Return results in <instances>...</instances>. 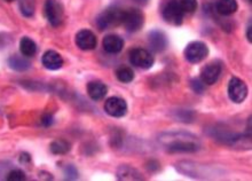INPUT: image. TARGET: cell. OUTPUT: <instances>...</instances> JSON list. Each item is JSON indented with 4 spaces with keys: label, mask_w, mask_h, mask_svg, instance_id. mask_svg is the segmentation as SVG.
I'll return each instance as SVG.
<instances>
[{
    "label": "cell",
    "mask_w": 252,
    "mask_h": 181,
    "mask_svg": "<svg viewBox=\"0 0 252 181\" xmlns=\"http://www.w3.org/2000/svg\"><path fill=\"white\" fill-rule=\"evenodd\" d=\"M76 45L82 51L94 50L97 45L95 34H94L91 30H80L79 32L76 34Z\"/></svg>",
    "instance_id": "obj_13"
},
{
    "label": "cell",
    "mask_w": 252,
    "mask_h": 181,
    "mask_svg": "<svg viewBox=\"0 0 252 181\" xmlns=\"http://www.w3.org/2000/svg\"><path fill=\"white\" fill-rule=\"evenodd\" d=\"M124 15V9L120 8L118 6H113L103 10L102 13L97 16L96 26L100 30L113 29L115 27H118L122 24Z\"/></svg>",
    "instance_id": "obj_2"
},
{
    "label": "cell",
    "mask_w": 252,
    "mask_h": 181,
    "mask_svg": "<svg viewBox=\"0 0 252 181\" xmlns=\"http://www.w3.org/2000/svg\"><path fill=\"white\" fill-rule=\"evenodd\" d=\"M6 179L8 181H23L26 180V173L21 170H13L7 175Z\"/></svg>",
    "instance_id": "obj_27"
},
{
    "label": "cell",
    "mask_w": 252,
    "mask_h": 181,
    "mask_svg": "<svg viewBox=\"0 0 252 181\" xmlns=\"http://www.w3.org/2000/svg\"><path fill=\"white\" fill-rule=\"evenodd\" d=\"M228 96L235 103H242L248 96V86L242 79L233 77L228 83Z\"/></svg>",
    "instance_id": "obj_9"
},
{
    "label": "cell",
    "mask_w": 252,
    "mask_h": 181,
    "mask_svg": "<svg viewBox=\"0 0 252 181\" xmlns=\"http://www.w3.org/2000/svg\"><path fill=\"white\" fill-rule=\"evenodd\" d=\"M133 1L138 3V5H142V6H145V5H147V3H148L149 0H133Z\"/></svg>",
    "instance_id": "obj_33"
},
{
    "label": "cell",
    "mask_w": 252,
    "mask_h": 181,
    "mask_svg": "<svg viewBox=\"0 0 252 181\" xmlns=\"http://www.w3.org/2000/svg\"><path fill=\"white\" fill-rule=\"evenodd\" d=\"M8 65L10 69L16 71H27L28 69L31 67V62L28 61L27 59L22 57H17V55H13L8 59Z\"/></svg>",
    "instance_id": "obj_19"
},
{
    "label": "cell",
    "mask_w": 252,
    "mask_h": 181,
    "mask_svg": "<svg viewBox=\"0 0 252 181\" xmlns=\"http://www.w3.org/2000/svg\"><path fill=\"white\" fill-rule=\"evenodd\" d=\"M43 65L48 70H58L63 65V59L58 52L47 51L43 55Z\"/></svg>",
    "instance_id": "obj_16"
},
{
    "label": "cell",
    "mask_w": 252,
    "mask_h": 181,
    "mask_svg": "<svg viewBox=\"0 0 252 181\" xmlns=\"http://www.w3.org/2000/svg\"><path fill=\"white\" fill-rule=\"evenodd\" d=\"M178 170L179 172L187 177H191V178L202 179V178H210L209 176H213L215 173L211 171V168H208L205 165H199L192 162H181L178 164Z\"/></svg>",
    "instance_id": "obj_4"
},
{
    "label": "cell",
    "mask_w": 252,
    "mask_h": 181,
    "mask_svg": "<svg viewBox=\"0 0 252 181\" xmlns=\"http://www.w3.org/2000/svg\"><path fill=\"white\" fill-rule=\"evenodd\" d=\"M45 15H46L48 22L53 27L61 26L64 17V10L63 6L58 0H46L45 1Z\"/></svg>",
    "instance_id": "obj_8"
},
{
    "label": "cell",
    "mask_w": 252,
    "mask_h": 181,
    "mask_svg": "<svg viewBox=\"0 0 252 181\" xmlns=\"http://www.w3.org/2000/svg\"><path fill=\"white\" fill-rule=\"evenodd\" d=\"M104 111L111 117L121 118L127 113V103L124 99L118 96L108 97L104 103Z\"/></svg>",
    "instance_id": "obj_11"
},
{
    "label": "cell",
    "mask_w": 252,
    "mask_h": 181,
    "mask_svg": "<svg viewBox=\"0 0 252 181\" xmlns=\"http://www.w3.org/2000/svg\"><path fill=\"white\" fill-rule=\"evenodd\" d=\"M239 8L236 0H219L216 5V12L221 16L233 15Z\"/></svg>",
    "instance_id": "obj_18"
},
{
    "label": "cell",
    "mask_w": 252,
    "mask_h": 181,
    "mask_svg": "<svg viewBox=\"0 0 252 181\" xmlns=\"http://www.w3.org/2000/svg\"><path fill=\"white\" fill-rule=\"evenodd\" d=\"M209 55V47L203 41H191L185 50V58L190 63H199Z\"/></svg>",
    "instance_id": "obj_6"
},
{
    "label": "cell",
    "mask_w": 252,
    "mask_h": 181,
    "mask_svg": "<svg viewBox=\"0 0 252 181\" xmlns=\"http://www.w3.org/2000/svg\"><path fill=\"white\" fill-rule=\"evenodd\" d=\"M173 116L178 121H183V123H192L195 120L196 115L192 110L180 109V110L174 111Z\"/></svg>",
    "instance_id": "obj_23"
},
{
    "label": "cell",
    "mask_w": 252,
    "mask_h": 181,
    "mask_svg": "<svg viewBox=\"0 0 252 181\" xmlns=\"http://www.w3.org/2000/svg\"><path fill=\"white\" fill-rule=\"evenodd\" d=\"M248 1H249V2H252V0H248Z\"/></svg>",
    "instance_id": "obj_35"
},
{
    "label": "cell",
    "mask_w": 252,
    "mask_h": 181,
    "mask_svg": "<svg viewBox=\"0 0 252 181\" xmlns=\"http://www.w3.org/2000/svg\"><path fill=\"white\" fill-rule=\"evenodd\" d=\"M158 142L169 152H181V154L197 152L202 147L201 140L195 134L185 131L162 133L158 137Z\"/></svg>",
    "instance_id": "obj_1"
},
{
    "label": "cell",
    "mask_w": 252,
    "mask_h": 181,
    "mask_svg": "<svg viewBox=\"0 0 252 181\" xmlns=\"http://www.w3.org/2000/svg\"><path fill=\"white\" fill-rule=\"evenodd\" d=\"M64 176L66 180H76L78 179V170L76 169V166L73 165H68L65 166L64 169Z\"/></svg>",
    "instance_id": "obj_28"
},
{
    "label": "cell",
    "mask_w": 252,
    "mask_h": 181,
    "mask_svg": "<svg viewBox=\"0 0 252 181\" xmlns=\"http://www.w3.org/2000/svg\"><path fill=\"white\" fill-rule=\"evenodd\" d=\"M86 90L87 93H89V96L93 101H100L107 95L108 88L107 85L103 84L102 82L94 81V82H90L89 84H87Z\"/></svg>",
    "instance_id": "obj_15"
},
{
    "label": "cell",
    "mask_w": 252,
    "mask_h": 181,
    "mask_svg": "<svg viewBox=\"0 0 252 181\" xmlns=\"http://www.w3.org/2000/svg\"><path fill=\"white\" fill-rule=\"evenodd\" d=\"M103 48L109 54H118L124 47V40L117 34H108L103 38Z\"/></svg>",
    "instance_id": "obj_14"
},
{
    "label": "cell",
    "mask_w": 252,
    "mask_h": 181,
    "mask_svg": "<svg viewBox=\"0 0 252 181\" xmlns=\"http://www.w3.org/2000/svg\"><path fill=\"white\" fill-rule=\"evenodd\" d=\"M162 16L166 23L172 24V26H181L184 21L185 13L181 8L179 0H169L165 5L163 6Z\"/></svg>",
    "instance_id": "obj_3"
},
{
    "label": "cell",
    "mask_w": 252,
    "mask_h": 181,
    "mask_svg": "<svg viewBox=\"0 0 252 181\" xmlns=\"http://www.w3.org/2000/svg\"><path fill=\"white\" fill-rule=\"evenodd\" d=\"M27 162H31V157L30 155H28L24 152V154L21 155V163H22V164H26Z\"/></svg>",
    "instance_id": "obj_31"
},
{
    "label": "cell",
    "mask_w": 252,
    "mask_h": 181,
    "mask_svg": "<svg viewBox=\"0 0 252 181\" xmlns=\"http://www.w3.org/2000/svg\"><path fill=\"white\" fill-rule=\"evenodd\" d=\"M117 179L122 181H133V180H142L143 176L138 170L132 168L129 165H122L117 169Z\"/></svg>",
    "instance_id": "obj_17"
},
{
    "label": "cell",
    "mask_w": 252,
    "mask_h": 181,
    "mask_svg": "<svg viewBox=\"0 0 252 181\" xmlns=\"http://www.w3.org/2000/svg\"><path fill=\"white\" fill-rule=\"evenodd\" d=\"M20 51L24 57L31 58L37 53V45L29 37H23L20 41Z\"/></svg>",
    "instance_id": "obj_20"
},
{
    "label": "cell",
    "mask_w": 252,
    "mask_h": 181,
    "mask_svg": "<svg viewBox=\"0 0 252 181\" xmlns=\"http://www.w3.org/2000/svg\"><path fill=\"white\" fill-rule=\"evenodd\" d=\"M146 168L150 172H156V171H158V170H159L160 165H159L158 162L155 161V159H150V161L146 164Z\"/></svg>",
    "instance_id": "obj_29"
},
{
    "label": "cell",
    "mask_w": 252,
    "mask_h": 181,
    "mask_svg": "<svg viewBox=\"0 0 252 181\" xmlns=\"http://www.w3.org/2000/svg\"><path fill=\"white\" fill-rule=\"evenodd\" d=\"M251 31H252V27H251V22H249V26H248V28H247V38H248V40L250 41V43H251V40H252Z\"/></svg>",
    "instance_id": "obj_32"
},
{
    "label": "cell",
    "mask_w": 252,
    "mask_h": 181,
    "mask_svg": "<svg viewBox=\"0 0 252 181\" xmlns=\"http://www.w3.org/2000/svg\"><path fill=\"white\" fill-rule=\"evenodd\" d=\"M154 57L145 48H134L129 52V62L136 68L150 69L154 65Z\"/></svg>",
    "instance_id": "obj_7"
},
{
    "label": "cell",
    "mask_w": 252,
    "mask_h": 181,
    "mask_svg": "<svg viewBox=\"0 0 252 181\" xmlns=\"http://www.w3.org/2000/svg\"><path fill=\"white\" fill-rule=\"evenodd\" d=\"M116 77L120 82L127 84V83H131L134 79V71H133L132 68L122 65L116 70Z\"/></svg>",
    "instance_id": "obj_21"
},
{
    "label": "cell",
    "mask_w": 252,
    "mask_h": 181,
    "mask_svg": "<svg viewBox=\"0 0 252 181\" xmlns=\"http://www.w3.org/2000/svg\"><path fill=\"white\" fill-rule=\"evenodd\" d=\"M190 88L196 94H203L205 92V84L201 78H192L190 81Z\"/></svg>",
    "instance_id": "obj_26"
},
{
    "label": "cell",
    "mask_w": 252,
    "mask_h": 181,
    "mask_svg": "<svg viewBox=\"0 0 252 181\" xmlns=\"http://www.w3.org/2000/svg\"><path fill=\"white\" fill-rule=\"evenodd\" d=\"M70 151V144L63 139H58L51 144V151L55 155H64Z\"/></svg>",
    "instance_id": "obj_22"
},
{
    "label": "cell",
    "mask_w": 252,
    "mask_h": 181,
    "mask_svg": "<svg viewBox=\"0 0 252 181\" xmlns=\"http://www.w3.org/2000/svg\"><path fill=\"white\" fill-rule=\"evenodd\" d=\"M145 23V15L141 10L138 8L124 9V15L122 24L128 32H136L141 29Z\"/></svg>",
    "instance_id": "obj_5"
},
{
    "label": "cell",
    "mask_w": 252,
    "mask_h": 181,
    "mask_svg": "<svg viewBox=\"0 0 252 181\" xmlns=\"http://www.w3.org/2000/svg\"><path fill=\"white\" fill-rule=\"evenodd\" d=\"M222 71V65L219 61H212L202 68L201 70V81L205 85H213L218 81Z\"/></svg>",
    "instance_id": "obj_10"
},
{
    "label": "cell",
    "mask_w": 252,
    "mask_h": 181,
    "mask_svg": "<svg viewBox=\"0 0 252 181\" xmlns=\"http://www.w3.org/2000/svg\"><path fill=\"white\" fill-rule=\"evenodd\" d=\"M149 47L155 53H162L167 48L169 40H167L166 34L160 30H153L148 34Z\"/></svg>",
    "instance_id": "obj_12"
},
{
    "label": "cell",
    "mask_w": 252,
    "mask_h": 181,
    "mask_svg": "<svg viewBox=\"0 0 252 181\" xmlns=\"http://www.w3.org/2000/svg\"><path fill=\"white\" fill-rule=\"evenodd\" d=\"M53 123H54V118L50 114L44 115L43 118H41V124H43L45 127L51 126V125H53Z\"/></svg>",
    "instance_id": "obj_30"
},
{
    "label": "cell",
    "mask_w": 252,
    "mask_h": 181,
    "mask_svg": "<svg viewBox=\"0 0 252 181\" xmlns=\"http://www.w3.org/2000/svg\"><path fill=\"white\" fill-rule=\"evenodd\" d=\"M5 1H7V2H12V1H14V0H5Z\"/></svg>",
    "instance_id": "obj_34"
},
{
    "label": "cell",
    "mask_w": 252,
    "mask_h": 181,
    "mask_svg": "<svg viewBox=\"0 0 252 181\" xmlns=\"http://www.w3.org/2000/svg\"><path fill=\"white\" fill-rule=\"evenodd\" d=\"M179 3L185 14H192L197 9V0H179Z\"/></svg>",
    "instance_id": "obj_25"
},
{
    "label": "cell",
    "mask_w": 252,
    "mask_h": 181,
    "mask_svg": "<svg viewBox=\"0 0 252 181\" xmlns=\"http://www.w3.org/2000/svg\"><path fill=\"white\" fill-rule=\"evenodd\" d=\"M20 8L24 16L31 17L34 14V0H21Z\"/></svg>",
    "instance_id": "obj_24"
}]
</instances>
